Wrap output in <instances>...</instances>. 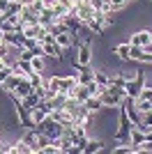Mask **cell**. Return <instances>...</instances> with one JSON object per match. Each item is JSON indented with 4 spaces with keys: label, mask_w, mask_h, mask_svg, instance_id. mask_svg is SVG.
I'll return each instance as SVG.
<instances>
[{
    "label": "cell",
    "mask_w": 152,
    "mask_h": 154,
    "mask_svg": "<svg viewBox=\"0 0 152 154\" xmlns=\"http://www.w3.org/2000/svg\"><path fill=\"white\" fill-rule=\"evenodd\" d=\"M118 117H120V129L115 131V140L118 143H129V131H131V120L127 115V110L122 108V103L118 106Z\"/></svg>",
    "instance_id": "6da1fadb"
},
{
    "label": "cell",
    "mask_w": 152,
    "mask_h": 154,
    "mask_svg": "<svg viewBox=\"0 0 152 154\" xmlns=\"http://www.w3.org/2000/svg\"><path fill=\"white\" fill-rule=\"evenodd\" d=\"M71 48L76 51V64H78V67H88V64L92 62V46H90L88 42H78V39H74Z\"/></svg>",
    "instance_id": "7a4b0ae2"
},
{
    "label": "cell",
    "mask_w": 152,
    "mask_h": 154,
    "mask_svg": "<svg viewBox=\"0 0 152 154\" xmlns=\"http://www.w3.org/2000/svg\"><path fill=\"white\" fill-rule=\"evenodd\" d=\"M143 85H145V74L138 69L134 78H127V83H125V94L129 97V99H136V97L141 94V90H143Z\"/></svg>",
    "instance_id": "3957f363"
},
{
    "label": "cell",
    "mask_w": 152,
    "mask_h": 154,
    "mask_svg": "<svg viewBox=\"0 0 152 154\" xmlns=\"http://www.w3.org/2000/svg\"><path fill=\"white\" fill-rule=\"evenodd\" d=\"M74 16H78V19L83 21V23H88L90 19H92V14H95V7L90 5L88 0H78V2H76L74 5Z\"/></svg>",
    "instance_id": "277c9868"
},
{
    "label": "cell",
    "mask_w": 152,
    "mask_h": 154,
    "mask_svg": "<svg viewBox=\"0 0 152 154\" xmlns=\"http://www.w3.org/2000/svg\"><path fill=\"white\" fill-rule=\"evenodd\" d=\"M101 103H104V108H118L122 101H125V97H120V94H115L111 88H106V90L101 92Z\"/></svg>",
    "instance_id": "5b68a950"
},
{
    "label": "cell",
    "mask_w": 152,
    "mask_h": 154,
    "mask_svg": "<svg viewBox=\"0 0 152 154\" xmlns=\"http://www.w3.org/2000/svg\"><path fill=\"white\" fill-rule=\"evenodd\" d=\"M39 131H42V134H46L49 136V138H55V136H60V129H62V124H58L55 120H51V117H46L44 122L39 124Z\"/></svg>",
    "instance_id": "8992f818"
},
{
    "label": "cell",
    "mask_w": 152,
    "mask_h": 154,
    "mask_svg": "<svg viewBox=\"0 0 152 154\" xmlns=\"http://www.w3.org/2000/svg\"><path fill=\"white\" fill-rule=\"evenodd\" d=\"M42 48H44V55L55 58V60H62V55H65V48L58 46V42H42Z\"/></svg>",
    "instance_id": "52a82bcc"
},
{
    "label": "cell",
    "mask_w": 152,
    "mask_h": 154,
    "mask_svg": "<svg viewBox=\"0 0 152 154\" xmlns=\"http://www.w3.org/2000/svg\"><path fill=\"white\" fill-rule=\"evenodd\" d=\"M67 97H69V99H76V101H85V99L90 97V92H88V85L76 83L74 88H69V90H67Z\"/></svg>",
    "instance_id": "ba28073f"
},
{
    "label": "cell",
    "mask_w": 152,
    "mask_h": 154,
    "mask_svg": "<svg viewBox=\"0 0 152 154\" xmlns=\"http://www.w3.org/2000/svg\"><path fill=\"white\" fill-rule=\"evenodd\" d=\"M21 23H23V28L30 26V23H39V14L35 12L32 7L23 5V9H21Z\"/></svg>",
    "instance_id": "9c48e42d"
},
{
    "label": "cell",
    "mask_w": 152,
    "mask_h": 154,
    "mask_svg": "<svg viewBox=\"0 0 152 154\" xmlns=\"http://www.w3.org/2000/svg\"><path fill=\"white\" fill-rule=\"evenodd\" d=\"M19 81H21V76L19 74H9V76L5 78V81H2V83H0V88H2V92H5V94H12L14 90H16V85H19Z\"/></svg>",
    "instance_id": "30bf717a"
},
{
    "label": "cell",
    "mask_w": 152,
    "mask_h": 154,
    "mask_svg": "<svg viewBox=\"0 0 152 154\" xmlns=\"http://www.w3.org/2000/svg\"><path fill=\"white\" fill-rule=\"evenodd\" d=\"M32 90H35V88H32V83H30V81H28V78H21V81H19V85H16V90H14L12 94H14V97H19V99H25V97L30 94Z\"/></svg>",
    "instance_id": "8fae6325"
},
{
    "label": "cell",
    "mask_w": 152,
    "mask_h": 154,
    "mask_svg": "<svg viewBox=\"0 0 152 154\" xmlns=\"http://www.w3.org/2000/svg\"><path fill=\"white\" fill-rule=\"evenodd\" d=\"M147 42H150V30H138L129 37V44L131 46H145Z\"/></svg>",
    "instance_id": "7c38bea8"
},
{
    "label": "cell",
    "mask_w": 152,
    "mask_h": 154,
    "mask_svg": "<svg viewBox=\"0 0 152 154\" xmlns=\"http://www.w3.org/2000/svg\"><path fill=\"white\" fill-rule=\"evenodd\" d=\"M46 117H49V113L46 110H42L39 106H35V108H30V122H32V129H37L39 124L44 122Z\"/></svg>",
    "instance_id": "4fadbf2b"
},
{
    "label": "cell",
    "mask_w": 152,
    "mask_h": 154,
    "mask_svg": "<svg viewBox=\"0 0 152 154\" xmlns=\"http://www.w3.org/2000/svg\"><path fill=\"white\" fill-rule=\"evenodd\" d=\"M104 149V140H99V138H95V140H90L83 145V154H95V152H101Z\"/></svg>",
    "instance_id": "5bb4252c"
},
{
    "label": "cell",
    "mask_w": 152,
    "mask_h": 154,
    "mask_svg": "<svg viewBox=\"0 0 152 154\" xmlns=\"http://www.w3.org/2000/svg\"><path fill=\"white\" fill-rule=\"evenodd\" d=\"M83 103H85V108H88L90 113H95V115L99 113V110H104V103H101L99 97H88V99H85Z\"/></svg>",
    "instance_id": "9a60e30c"
},
{
    "label": "cell",
    "mask_w": 152,
    "mask_h": 154,
    "mask_svg": "<svg viewBox=\"0 0 152 154\" xmlns=\"http://www.w3.org/2000/svg\"><path fill=\"white\" fill-rule=\"evenodd\" d=\"M49 143H51V138H49L46 134H42V131L37 129V140H35V147H32V152H35V154L39 152V154H42V149H44Z\"/></svg>",
    "instance_id": "2e32d148"
},
{
    "label": "cell",
    "mask_w": 152,
    "mask_h": 154,
    "mask_svg": "<svg viewBox=\"0 0 152 154\" xmlns=\"http://www.w3.org/2000/svg\"><path fill=\"white\" fill-rule=\"evenodd\" d=\"M145 140V131H141L138 127H131V131H129V143L131 145H138V143Z\"/></svg>",
    "instance_id": "e0dca14e"
},
{
    "label": "cell",
    "mask_w": 152,
    "mask_h": 154,
    "mask_svg": "<svg viewBox=\"0 0 152 154\" xmlns=\"http://www.w3.org/2000/svg\"><path fill=\"white\" fill-rule=\"evenodd\" d=\"M39 23H42V26H46V28L53 23V9H51V7H44V9L39 12Z\"/></svg>",
    "instance_id": "ac0fdd59"
},
{
    "label": "cell",
    "mask_w": 152,
    "mask_h": 154,
    "mask_svg": "<svg viewBox=\"0 0 152 154\" xmlns=\"http://www.w3.org/2000/svg\"><path fill=\"white\" fill-rule=\"evenodd\" d=\"M129 48H131V44H129V42H125V44H118V46H113V51L118 53V58H122V60H129Z\"/></svg>",
    "instance_id": "d6986e66"
},
{
    "label": "cell",
    "mask_w": 152,
    "mask_h": 154,
    "mask_svg": "<svg viewBox=\"0 0 152 154\" xmlns=\"http://www.w3.org/2000/svg\"><path fill=\"white\" fill-rule=\"evenodd\" d=\"M49 90H53V92H65V90H62V78H60V76H49Z\"/></svg>",
    "instance_id": "ffe728a7"
},
{
    "label": "cell",
    "mask_w": 152,
    "mask_h": 154,
    "mask_svg": "<svg viewBox=\"0 0 152 154\" xmlns=\"http://www.w3.org/2000/svg\"><path fill=\"white\" fill-rule=\"evenodd\" d=\"M28 152H30V145L23 138H19V140L14 143V154H28Z\"/></svg>",
    "instance_id": "44dd1931"
},
{
    "label": "cell",
    "mask_w": 152,
    "mask_h": 154,
    "mask_svg": "<svg viewBox=\"0 0 152 154\" xmlns=\"http://www.w3.org/2000/svg\"><path fill=\"white\" fill-rule=\"evenodd\" d=\"M113 154H131V143H118V145H113Z\"/></svg>",
    "instance_id": "7402d4cb"
},
{
    "label": "cell",
    "mask_w": 152,
    "mask_h": 154,
    "mask_svg": "<svg viewBox=\"0 0 152 154\" xmlns=\"http://www.w3.org/2000/svg\"><path fill=\"white\" fill-rule=\"evenodd\" d=\"M30 64H32V71H44V55H35V58L30 60Z\"/></svg>",
    "instance_id": "603a6c76"
},
{
    "label": "cell",
    "mask_w": 152,
    "mask_h": 154,
    "mask_svg": "<svg viewBox=\"0 0 152 154\" xmlns=\"http://www.w3.org/2000/svg\"><path fill=\"white\" fill-rule=\"evenodd\" d=\"M106 90V88H101V85H97L95 81H90L88 83V92H90V97H101V92Z\"/></svg>",
    "instance_id": "cb8c5ba5"
},
{
    "label": "cell",
    "mask_w": 152,
    "mask_h": 154,
    "mask_svg": "<svg viewBox=\"0 0 152 154\" xmlns=\"http://www.w3.org/2000/svg\"><path fill=\"white\" fill-rule=\"evenodd\" d=\"M108 81H111V78H108L104 71H95V83H97V85H101V88H108Z\"/></svg>",
    "instance_id": "d4e9b609"
},
{
    "label": "cell",
    "mask_w": 152,
    "mask_h": 154,
    "mask_svg": "<svg viewBox=\"0 0 152 154\" xmlns=\"http://www.w3.org/2000/svg\"><path fill=\"white\" fill-rule=\"evenodd\" d=\"M125 83H127L125 74H118V76H113L111 81H108V85H115V88H125Z\"/></svg>",
    "instance_id": "484cf974"
},
{
    "label": "cell",
    "mask_w": 152,
    "mask_h": 154,
    "mask_svg": "<svg viewBox=\"0 0 152 154\" xmlns=\"http://www.w3.org/2000/svg\"><path fill=\"white\" fill-rule=\"evenodd\" d=\"M76 83H78V78H76V76H65V78H62V90L67 92L69 88H74Z\"/></svg>",
    "instance_id": "4316f807"
},
{
    "label": "cell",
    "mask_w": 152,
    "mask_h": 154,
    "mask_svg": "<svg viewBox=\"0 0 152 154\" xmlns=\"http://www.w3.org/2000/svg\"><path fill=\"white\" fill-rule=\"evenodd\" d=\"M9 2H12V0H0V12H7V9H9Z\"/></svg>",
    "instance_id": "83f0119b"
},
{
    "label": "cell",
    "mask_w": 152,
    "mask_h": 154,
    "mask_svg": "<svg viewBox=\"0 0 152 154\" xmlns=\"http://www.w3.org/2000/svg\"><path fill=\"white\" fill-rule=\"evenodd\" d=\"M9 64H12V62H9L7 58H0V71L5 69V67H9Z\"/></svg>",
    "instance_id": "f1b7e54d"
},
{
    "label": "cell",
    "mask_w": 152,
    "mask_h": 154,
    "mask_svg": "<svg viewBox=\"0 0 152 154\" xmlns=\"http://www.w3.org/2000/svg\"><path fill=\"white\" fill-rule=\"evenodd\" d=\"M141 48H143L145 53H150V55H152V42H147V44H145V46H141Z\"/></svg>",
    "instance_id": "f546056e"
},
{
    "label": "cell",
    "mask_w": 152,
    "mask_h": 154,
    "mask_svg": "<svg viewBox=\"0 0 152 154\" xmlns=\"http://www.w3.org/2000/svg\"><path fill=\"white\" fill-rule=\"evenodd\" d=\"M150 42H152V32H150Z\"/></svg>",
    "instance_id": "4dcf8cb0"
},
{
    "label": "cell",
    "mask_w": 152,
    "mask_h": 154,
    "mask_svg": "<svg viewBox=\"0 0 152 154\" xmlns=\"http://www.w3.org/2000/svg\"><path fill=\"white\" fill-rule=\"evenodd\" d=\"M129 2H134V0H129Z\"/></svg>",
    "instance_id": "1f68e13d"
},
{
    "label": "cell",
    "mask_w": 152,
    "mask_h": 154,
    "mask_svg": "<svg viewBox=\"0 0 152 154\" xmlns=\"http://www.w3.org/2000/svg\"><path fill=\"white\" fill-rule=\"evenodd\" d=\"M150 2H152V0H150Z\"/></svg>",
    "instance_id": "d6a6232c"
}]
</instances>
